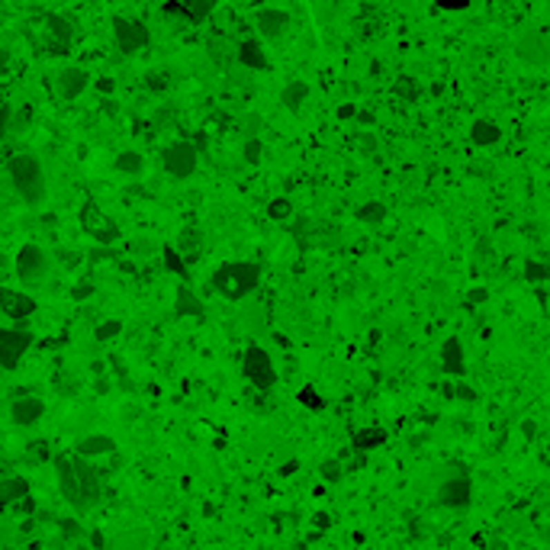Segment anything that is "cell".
<instances>
[{
  "instance_id": "cell-20",
  "label": "cell",
  "mask_w": 550,
  "mask_h": 550,
  "mask_svg": "<svg viewBox=\"0 0 550 550\" xmlns=\"http://www.w3.org/2000/svg\"><path fill=\"white\" fill-rule=\"evenodd\" d=\"M29 493V483L23 476H0V509H7L13 502H23Z\"/></svg>"
},
{
  "instance_id": "cell-24",
  "label": "cell",
  "mask_w": 550,
  "mask_h": 550,
  "mask_svg": "<svg viewBox=\"0 0 550 550\" xmlns=\"http://www.w3.org/2000/svg\"><path fill=\"white\" fill-rule=\"evenodd\" d=\"M386 428H361V431H354V438H351V444H354V451H361V454H367V451H377V448H383L386 444Z\"/></svg>"
},
{
  "instance_id": "cell-10",
  "label": "cell",
  "mask_w": 550,
  "mask_h": 550,
  "mask_svg": "<svg viewBox=\"0 0 550 550\" xmlns=\"http://www.w3.org/2000/svg\"><path fill=\"white\" fill-rule=\"evenodd\" d=\"M55 476H58V489H61V495L77 509V502H81V476H77L75 454H58L55 457Z\"/></svg>"
},
{
  "instance_id": "cell-49",
  "label": "cell",
  "mask_w": 550,
  "mask_h": 550,
  "mask_svg": "<svg viewBox=\"0 0 550 550\" xmlns=\"http://www.w3.org/2000/svg\"><path fill=\"white\" fill-rule=\"evenodd\" d=\"M93 550H103V547H93Z\"/></svg>"
},
{
  "instance_id": "cell-5",
  "label": "cell",
  "mask_w": 550,
  "mask_h": 550,
  "mask_svg": "<svg viewBox=\"0 0 550 550\" xmlns=\"http://www.w3.org/2000/svg\"><path fill=\"white\" fill-rule=\"evenodd\" d=\"M196 164H200V151H196L193 142H171L168 149L161 151V168L168 171L174 180H187L196 174Z\"/></svg>"
},
{
  "instance_id": "cell-15",
  "label": "cell",
  "mask_w": 550,
  "mask_h": 550,
  "mask_svg": "<svg viewBox=\"0 0 550 550\" xmlns=\"http://www.w3.org/2000/svg\"><path fill=\"white\" fill-rule=\"evenodd\" d=\"M254 26H258V32L264 39H280L290 29V13L277 7H264L254 13Z\"/></svg>"
},
{
  "instance_id": "cell-33",
  "label": "cell",
  "mask_w": 550,
  "mask_h": 550,
  "mask_svg": "<svg viewBox=\"0 0 550 550\" xmlns=\"http://www.w3.org/2000/svg\"><path fill=\"white\" fill-rule=\"evenodd\" d=\"M113 550H149V541H145V534L132 531V534H122L120 541L113 544Z\"/></svg>"
},
{
  "instance_id": "cell-2",
  "label": "cell",
  "mask_w": 550,
  "mask_h": 550,
  "mask_svg": "<svg viewBox=\"0 0 550 550\" xmlns=\"http://www.w3.org/2000/svg\"><path fill=\"white\" fill-rule=\"evenodd\" d=\"M209 283H213V290L219 296L238 303V299L252 296L254 290H258V283H261V267L254 261H225L213 271Z\"/></svg>"
},
{
  "instance_id": "cell-37",
  "label": "cell",
  "mask_w": 550,
  "mask_h": 550,
  "mask_svg": "<svg viewBox=\"0 0 550 550\" xmlns=\"http://www.w3.org/2000/svg\"><path fill=\"white\" fill-rule=\"evenodd\" d=\"M524 280H531V283H538V280H550V264L528 261V264H524Z\"/></svg>"
},
{
  "instance_id": "cell-4",
  "label": "cell",
  "mask_w": 550,
  "mask_h": 550,
  "mask_svg": "<svg viewBox=\"0 0 550 550\" xmlns=\"http://www.w3.org/2000/svg\"><path fill=\"white\" fill-rule=\"evenodd\" d=\"M242 373L254 390H274L277 386V367H274L271 354L261 345H248L242 354Z\"/></svg>"
},
{
  "instance_id": "cell-43",
  "label": "cell",
  "mask_w": 550,
  "mask_h": 550,
  "mask_svg": "<svg viewBox=\"0 0 550 550\" xmlns=\"http://www.w3.org/2000/svg\"><path fill=\"white\" fill-rule=\"evenodd\" d=\"M91 293H93L91 283H84V287H75V290H71V296H75V299H87Z\"/></svg>"
},
{
  "instance_id": "cell-21",
  "label": "cell",
  "mask_w": 550,
  "mask_h": 550,
  "mask_svg": "<svg viewBox=\"0 0 550 550\" xmlns=\"http://www.w3.org/2000/svg\"><path fill=\"white\" fill-rule=\"evenodd\" d=\"M174 312L178 316H193V319H203L206 309H203V299L196 296L193 290L187 287V283H180L178 287V299H174Z\"/></svg>"
},
{
  "instance_id": "cell-29",
  "label": "cell",
  "mask_w": 550,
  "mask_h": 550,
  "mask_svg": "<svg viewBox=\"0 0 550 550\" xmlns=\"http://www.w3.org/2000/svg\"><path fill=\"white\" fill-rule=\"evenodd\" d=\"M187 13H190V19L196 23H203V19H209L216 13V7H219V0H184Z\"/></svg>"
},
{
  "instance_id": "cell-44",
  "label": "cell",
  "mask_w": 550,
  "mask_h": 550,
  "mask_svg": "<svg viewBox=\"0 0 550 550\" xmlns=\"http://www.w3.org/2000/svg\"><path fill=\"white\" fill-rule=\"evenodd\" d=\"M354 103H345V106H338V120H351L354 116Z\"/></svg>"
},
{
  "instance_id": "cell-31",
  "label": "cell",
  "mask_w": 550,
  "mask_h": 550,
  "mask_svg": "<svg viewBox=\"0 0 550 550\" xmlns=\"http://www.w3.org/2000/svg\"><path fill=\"white\" fill-rule=\"evenodd\" d=\"M267 216L271 219H290L293 216V200L290 196H274L271 203H267Z\"/></svg>"
},
{
  "instance_id": "cell-28",
  "label": "cell",
  "mask_w": 550,
  "mask_h": 550,
  "mask_svg": "<svg viewBox=\"0 0 550 550\" xmlns=\"http://www.w3.org/2000/svg\"><path fill=\"white\" fill-rule=\"evenodd\" d=\"M161 261H164V267H168L171 274H178L180 280H187V274H190L187 271V258L174 248V245H164V248H161Z\"/></svg>"
},
{
  "instance_id": "cell-47",
  "label": "cell",
  "mask_w": 550,
  "mask_h": 550,
  "mask_svg": "<svg viewBox=\"0 0 550 550\" xmlns=\"http://www.w3.org/2000/svg\"><path fill=\"white\" fill-rule=\"evenodd\" d=\"M470 299H473V303H483V299H486V290H470Z\"/></svg>"
},
{
  "instance_id": "cell-13",
  "label": "cell",
  "mask_w": 550,
  "mask_h": 550,
  "mask_svg": "<svg viewBox=\"0 0 550 550\" xmlns=\"http://www.w3.org/2000/svg\"><path fill=\"white\" fill-rule=\"evenodd\" d=\"M515 55L522 58L524 65H547L550 61V39L544 32H528V36L518 39V46H515Z\"/></svg>"
},
{
  "instance_id": "cell-14",
  "label": "cell",
  "mask_w": 550,
  "mask_h": 550,
  "mask_svg": "<svg viewBox=\"0 0 550 550\" xmlns=\"http://www.w3.org/2000/svg\"><path fill=\"white\" fill-rule=\"evenodd\" d=\"M55 84H58L61 100H77V97L91 87V75H87V68H81V65H65L58 71Z\"/></svg>"
},
{
  "instance_id": "cell-6",
  "label": "cell",
  "mask_w": 550,
  "mask_h": 550,
  "mask_svg": "<svg viewBox=\"0 0 550 550\" xmlns=\"http://www.w3.org/2000/svg\"><path fill=\"white\" fill-rule=\"evenodd\" d=\"M32 341L36 338L26 328H0V370H17Z\"/></svg>"
},
{
  "instance_id": "cell-32",
  "label": "cell",
  "mask_w": 550,
  "mask_h": 550,
  "mask_svg": "<svg viewBox=\"0 0 550 550\" xmlns=\"http://www.w3.org/2000/svg\"><path fill=\"white\" fill-rule=\"evenodd\" d=\"M357 219H361V222H383V219H386V206L377 203V200H373V203H364L361 209H357Z\"/></svg>"
},
{
  "instance_id": "cell-48",
  "label": "cell",
  "mask_w": 550,
  "mask_h": 550,
  "mask_svg": "<svg viewBox=\"0 0 550 550\" xmlns=\"http://www.w3.org/2000/svg\"><path fill=\"white\" fill-rule=\"evenodd\" d=\"M457 396H460V399H473L476 392L470 390V386H460V390H457Z\"/></svg>"
},
{
  "instance_id": "cell-22",
  "label": "cell",
  "mask_w": 550,
  "mask_h": 550,
  "mask_svg": "<svg viewBox=\"0 0 550 550\" xmlns=\"http://www.w3.org/2000/svg\"><path fill=\"white\" fill-rule=\"evenodd\" d=\"M499 139H502V129H499L495 122L473 120V126H470V142H473V145H480V149H489V145H495Z\"/></svg>"
},
{
  "instance_id": "cell-9",
  "label": "cell",
  "mask_w": 550,
  "mask_h": 550,
  "mask_svg": "<svg viewBox=\"0 0 550 550\" xmlns=\"http://www.w3.org/2000/svg\"><path fill=\"white\" fill-rule=\"evenodd\" d=\"M75 460H77V476H81V502H77V512H87V509H93V505L100 502L103 476L87 457H77L75 454Z\"/></svg>"
},
{
  "instance_id": "cell-7",
  "label": "cell",
  "mask_w": 550,
  "mask_h": 550,
  "mask_svg": "<svg viewBox=\"0 0 550 550\" xmlns=\"http://www.w3.org/2000/svg\"><path fill=\"white\" fill-rule=\"evenodd\" d=\"M113 39H116L120 52L132 55V52H139V48L149 46V42H151V32H149V26H145V23H139V19L113 17Z\"/></svg>"
},
{
  "instance_id": "cell-12",
  "label": "cell",
  "mask_w": 550,
  "mask_h": 550,
  "mask_svg": "<svg viewBox=\"0 0 550 550\" xmlns=\"http://www.w3.org/2000/svg\"><path fill=\"white\" fill-rule=\"evenodd\" d=\"M438 499L448 509H466L473 502V480L470 476H448L438 489Z\"/></svg>"
},
{
  "instance_id": "cell-17",
  "label": "cell",
  "mask_w": 550,
  "mask_h": 550,
  "mask_svg": "<svg viewBox=\"0 0 550 550\" xmlns=\"http://www.w3.org/2000/svg\"><path fill=\"white\" fill-rule=\"evenodd\" d=\"M75 454L77 457H110V454H116V441L110 438V435H87V438H81L75 444Z\"/></svg>"
},
{
  "instance_id": "cell-34",
  "label": "cell",
  "mask_w": 550,
  "mask_h": 550,
  "mask_svg": "<svg viewBox=\"0 0 550 550\" xmlns=\"http://www.w3.org/2000/svg\"><path fill=\"white\" fill-rule=\"evenodd\" d=\"M296 399H299V406H306V409H312V412H319L322 406H325V399L319 396L316 386H303V390L296 392Z\"/></svg>"
},
{
  "instance_id": "cell-35",
  "label": "cell",
  "mask_w": 550,
  "mask_h": 550,
  "mask_svg": "<svg viewBox=\"0 0 550 550\" xmlns=\"http://www.w3.org/2000/svg\"><path fill=\"white\" fill-rule=\"evenodd\" d=\"M48 454H52L48 441H32V444H26V460H29V464H46Z\"/></svg>"
},
{
  "instance_id": "cell-16",
  "label": "cell",
  "mask_w": 550,
  "mask_h": 550,
  "mask_svg": "<svg viewBox=\"0 0 550 550\" xmlns=\"http://www.w3.org/2000/svg\"><path fill=\"white\" fill-rule=\"evenodd\" d=\"M10 415H13L17 425H36V421L46 415V402L36 399V396H19V399H13V406H10Z\"/></svg>"
},
{
  "instance_id": "cell-23",
  "label": "cell",
  "mask_w": 550,
  "mask_h": 550,
  "mask_svg": "<svg viewBox=\"0 0 550 550\" xmlns=\"http://www.w3.org/2000/svg\"><path fill=\"white\" fill-rule=\"evenodd\" d=\"M42 23H46V32L55 39L61 48L71 46V39H75V26H71L65 17H58V13H46V19H42Z\"/></svg>"
},
{
  "instance_id": "cell-40",
  "label": "cell",
  "mask_w": 550,
  "mask_h": 550,
  "mask_svg": "<svg viewBox=\"0 0 550 550\" xmlns=\"http://www.w3.org/2000/svg\"><path fill=\"white\" fill-rule=\"evenodd\" d=\"M396 93H399V97H415V93H419V87H415V81H412V77H402V81H396Z\"/></svg>"
},
{
  "instance_id": "cell-19",
  "label": "cell",
  "mask_w": 550,
  "mask_h": 550,
  "mask_svg": "<svg viewBox=\"0 0 550 550\" xmlns=\"http://www.w3.org/2000/svg\"><path fill=\"white\" fill-rule=\"evenodd\" d=\"M441 367H444V373H451V377H464L466 361H464L460 338H448V341H444V348H441Z\"/></svg>"
},
{
  "instance_id": "cell-42",
  "label": "cell",
  "mask_w": 550,
  "mask_h": 550,
  "mask_svg": "<svg viewBox=\"0 0 550 550\" xmlns=\"http://www.w3.org/2000/svg\"><path fill=\"white\" fill-rule=\"evenodd\" d=\"M441 10H466L470 7V0H435Z\"/></svg>"
},
{
  "instance_id": "cell-36",
  "label": "cell",
  "mask_w": 550,
  "mask_h": 550,
  "mask_svg": "<svg viewBox=\"0 0 550 550\" xmlns=\"http://www.w3.org/2000/svg\"><path fill=\"white\" fill-rule=\"evenodd\" d=\"M120 332H122L120 319H106V322H100V325H97V341H113Z\"/></svg>"
},
{
  "instance_id": "cell-11",
  "label": "cell",
  "mask_w": 550,
  "mask_h": 550,
  "mask_svg": "<svg viewBox=\"0 0 550 550\" xmlns=\"http://www.w3.org/2000/svg\"><path fill=\"white\" fill-rule=\"evenodd\" d=\"M36 309H39L36 299L29 296V293H23V290L0 287V312H3L7 319H13V322H23V319H29Z\"/></svg>"
},
{
  "instance_id": "cell-46",
  "label": "cell",
  "mask_w": 550,
  "mask_h": 550,
  "mask_svg": "<svg viewBox=\"0 0 550 550\" xmlns=\"http://www.w3.org/2000/svg\"><path fill=\"white\" fill-rule=\"evenodd\" d=\"M97 87H100L103 93H113V91H116V84H113L110 77H100V81H97Z\"/></svg>"
},
{
  "instance_id": "cell-18",
  "label": "cell",
  "mask_w": 550,
  "mask_h": 550,
  "mask_svg": "<svg viewBox=\"0 0 550 550\" xmlns=\"http://www.w3.org/2000/svg\"><path fill=\"white\" fill-rule=\"evenodd\" d=\"M235 58H238L245 68H252V71H264V68L271 65V61H267V52H264V46L258 39H242L238 48H235Z\"/></svg>"
},
{
  "instance_id": "cell-25",
  "label": "cell",
  "mask_w": 550,
  "mask_h": 550,
  "mask_svg": "<svg viewBox=\"0 0 550 550\" xmlns=\"http://www.w3.org/2000/svg\"><path fill=\"white\" fill-rule=\"evenodd\" d=\"M174 248H178V252L187 258V264L196 261V258H200V252H203V232H200V229H184Z\"/></svg>"
},
{
  "instance_id": "cell-41",
  "label": "cell",
  "mask_w": 550,
  "mask_h": 550,
  "mask_svg": "<svg viewBox=\"0 0 550 550\" xmlns=\"http://www.w3.org/2000/svg\"><path fill=\"white\" fill-rule=\"evenodd\" d=\"M13 106H0V135H7L10 132V126H13Z\"/></svg>"
},
{
  "instance_id": "cell-8",
  "label": "cell",
  "mask_w": 550,
  "mask_h": 550,
  "mask_svg": "<svg viewBox=\"0 0 550 550\" xmlns=\"http://www.w3.org/2000/svg\"><path fill=\"white\" fill-rule=\"evenodd\" d=\"M48 274V254L39 248V245H23L17 252V277L23 283H42Z\"/></svg>"
},
{
  "instance_id": "cell-38",
  "label": "cell",
  "mask_w": 550,
  "mask_h": 550,
  "mask_svg": "<svg viewBox=\"0 0 550 550\" xmlns=\"http://www.w3.org/2000/svg\"><path fill=\"white\" fill-rule=\"evenodd\" d=\"M242 151H245V161H248V164H258V161H261V155H264L261 139H248Z\"/></svg>"
},
{
  "instance_id": "cell-45",
  "label": "cell",
  "mask_w": 550,
  "mask_h": 550,
  "mask_svg": "<svg viewBox=\"0 0 550 550\" xmlns=\"http://www.w3.org/2000/svg\"><path fill=\"white\" fill-rule=\"evenodd\" d=\"M312 524H316L319 531H328V515H325V512H319L316 518H312Z\"/></svg>"
},
{
  "instance_id": "cell-1",
  "label": "cell",
  "mask_w": 550,
  "mask_h": 550,
  "mask_svg": "<svg viewBox=\"0 0 550 550\" xmlns=\"http://www.w3.org/2000/svg\"><path fill=\"white\" fill-rule=\"evenodd\" d=\"M7 178H10V184H13V190L23 196V203H29V206L46 203L48 180H46V171H42L36 155H29V151L13 155L7 164Z\"/></svg>"
},
{
  "instance_id": "cell-3",
  "label": "cell",
  "mask_w": 550,
  "mask_h": 550,
  "mask_svg": "<svg viewBox=\"0 0 550 550\" xmlns=\"http://www.w3.org/2000/svg\"><path fill=\"white\" fill-rule=\"evenodd\" d=\"M77 222H81V232H87L93 238V242L100 245V248H113V245L120 242V225L113 222L110 216L103 213L97 203H91L87 200L84 206H81V213H77Z\"/></svg>"
},
{
  "instance_id": "cell-39",
  "label": "cell",
  "mask_w": 550,
  "mask_h": 550,
  "mask_svg": "<svg viewBox=\"0 0 550 550\" xmlns=\"http://www.w3.org/2000/svg\"><path fill=\"white\" fill-rule=\"evenodd\" d=\"M345 476V466L338 464V460H325L322 464V480H328V483H338Z\"/></svg>"
},
{
  "instance_id": "cell-30",
  "label": "cell",
  "mask_w": 550,
  "mask_h": 550,
  "mask_svg": "<svg viewBox=\"0 0 550 550\" xmlns=\"http://www.w3.org/2000/svg\"><path fill=\"white\" fill-rule=\"evenodd\" d=\"M161 13H164V17L168 19H174V23H178V29H187V26H193V19H190V13H187V7H184V0H168V3H164V7H161Z\"/></svg>"
},
{
  "instance_id": "cell-26",
  "label": "cell",
  "mask_w": 550,
  "mask_h": 550,
  "mask_svg": "<svg viewBox=\"0 0 550 550\" xmlns=\"http://www.w3.org/2000/svg\"><path fill=\"white\" fill-rule=\"evenodd\" d=\"M113 164H116V171H120V174H126V178H139L142 171H145V158H142L139 151H132V149L120 151Z\"/></svg>"
},
{
  "instance_id": "cell-27",
  "label": "cell",
  "mask_w": 550,
  "mask_h": 550,
  "mask_svg": "<svg viewBox=\"0 0 550 550\" xmlns=\"http://www.w3.org/2000/svg\"><path fill=\"white\" fill-rule=\"evenodd\" d=\"M306 97H309L306 81H290V84L283 87V93H280V103H283L287 110H299V106L306 103Z\"/></svg>"
}]
</instances>
